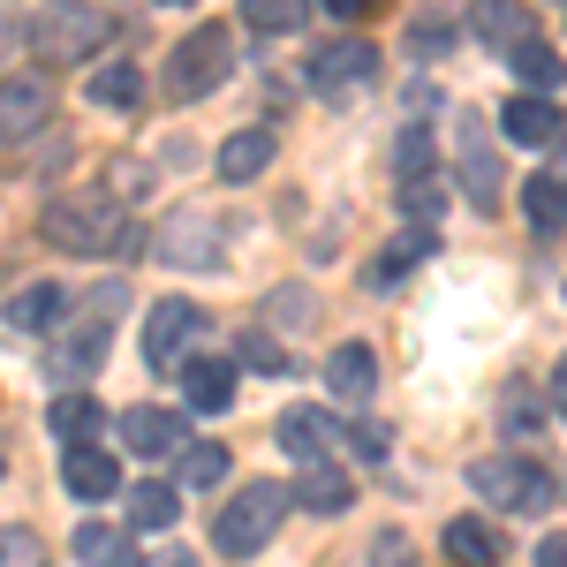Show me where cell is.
<instances>
[{
	"label": "cell",
	"instance_id": "1",
	"mask_svg": "<svg viewBox=\"0 0 567 567\" xmlns=\"http://www.w3.org/2000/svg\"><path fill=\"white\" fill-rule=\"evenodd\" d=\"M45 243L53 250H76V258H99V250H130V219H122V197L114 189H61L45 205Z\"/></svg>",
	"mask_w": 567,
	"mask_h": 567
},
{
	"label": "cell",
	"instance_id": "2",
	"mask_svg": "<svg viewBox=\"0 0 567 567\" xmlns=\"http://www.w3.org/2000/svg\"><path fill=\"white\" fill-rule=\"evenodd\" d=\"M122 303H130V296H122V288L106 280V288L91 296L84 318H76V326H69V333H61V341L45 349V371H53L61 386H76V379H91V371L106 363V341H114V318H122Z\"/></svg>",
	"mask_w": 567,
	"mask_h": 567
},
{
	"label": "cell",
	"instance_id": "3",
	"mask_svg": "<svg viewBox=\"0 0 567 567\" xmlns=\"http://www.w3.org/2000/svg\"><path fill=\"white\" fill-rule=\"evenodd\" d=\"M280 515H288V484H250V492H235V499L219 507L213 545L227 553V560H250V553H265V545H272Z\"/></svg>",
	"mask_w": 567,
	"mask_h": 567
},
{
	"label": "cell",
	"instance_id": "4",
	"mask_svg": "<svg viewBox=\"0 0 567 567\" xmlns=\"http://www.w3.org/2000/svg\"><path fill=\"white\" fill-rule=\"evenodd\" d=\"M227 69H235V31L227 23H197L175 45V61H167V91L175 99H213L227 84Z\"/></svg>",
	"mask_w": 567,
	"mask_h": 567
},
{
	"label": "cell",
	"instance_id": "5",
	"mask_svg": "<svg viewBox=\"0 0 567 567\" xmlns=\"http://www.w3.org/2000/svg\"><path fill=\"white\" fill-rule=\"evenodd\" d=\"M371 84H379V45L371 39H326L310 53V91H318V99L349 106V99H363Z\"/></svg>",
	"mask_w": 567,
	"mask_h": 567
},
{
	"label": "cell",
	"instance_id": "6",
	"mask_svg": "<svg viewBox=\"0 0 567 567\" xmlns=\"http://www.w3.org/2000/svg\"><path fill=\"white\" fill-rule=\"evenodd\" d=\"M470 484H477V499H492L499 515H537V507H553V477L529 470V462H507V454L470 462Z\"/></svg>",
	"mask_w": 567,
	"mask_h": 567
},
{
	"label": "cell",
	"instance_id": "7",
	"mask_svg": "<svg viewBox=\"0 0 567 567\" xmlns=\"http://www.w3.org/2000/svg\"><path fill=\"white\" fill-rule=\"evenodd\" d=\"M114 39V23L91 8V0H45L39 16V45L53 53V61H84V53H99V45Z\"/></svg>",
	"mask_w": 567,
	"mask_h": 567
},
{
	"label": "cell",
	"instance_id": "8",
	"mask_svg": "<svg viewBox=\"0 0 567 567\" xmlns=\"http://www.w3.org/2000/svg\"><path fill=\"white\" fill-rule=\"evenodd\" d=\"M197 341H205V310L197 303H182V296L152 303V318H144V363H152V371H175Z\"/></svg>",
	"mask_w": 567,
	"mask_h": 567
},
{
	"label": "cell",
	"instance_id": "9",
	"mask_svg": "<svg viewBox=\"0 0 567 567\" xmlns=\"http://www.w3.org/2000/svg\"><path fill=\"white\" fill-rule=\"evenodd\" d=\"M454 136H462V182H470V205H477V213H492V205H499V159H492V130H484L477 114H462V122H454Z\"/></svg>",
	"mask_w": 567,
	"mask_h": 567
},
{
	"label": "cell",
	"instance_id": "10",
	"mask_svg": "<svg viewBox=\"0 0 567 567\" xmlns=\"http://www.w3.org/2000/svg\"><path fill=\"white\" fill-rule=\"evenodd\" d=\"M432 250H439V227H432V219H409V227L393 235L386 250L371 258V280H363V288H371V296H386V288H401V272H409V265H424Z\"/></svg>",
	"mask_w": 567,
	"mask_h": 567
},
{
	"label": "cell",
	"instance_id": "11",
	"mask_svg": "<svg viewBox=\"0 0 567 567\" xmlns=\"http://www.w3.org/2000/svg\"><path fill=\"white\" fill-rule=\"evenodd\" d=\"M61 318H69V288L61 280H31V288L8 296V333H23V341L31 333H53Z\"/></svg>",
	"mask_w": 567,
	"mask_h": 567
},
{
	"label": "cell",
	"instance_id": "12",
	"mask_svg": "<svg viewBox=\"0 0 567 567\" xmlns=\"http://www.w3.org/2000/svg\"><path fill=\"white\" fill-rule=\"evenodd\" d=\"M53 122V84L45 76H16L0 84V136H31Z\"/></svg>",
	"mask_w": 567,
	"mask_h": 567
},
{
	"label": "cell",
	"instance_id": "13",
	"mask_svg": "<svg viewBox=\"0 0 567 567\" xmlns=\"http://www.w3.org/2000/svg\"><path fill=\"white\" fill-rule=\"evenodd\" d=\"M326 386H333V401L363 409V401L379 393V355L363 349V341H341V349L326 355Z\"/></svg>",
	"mask_w": 567,
	"mask_h": 567
},
{
	"label": "cell",
	"instance_id": "14",
	"mask_svg": "<svg viewBox=\"0 0 567 567\" xmlns=\"http://www.w3.org/2000/svg\"><path fill=\"white\" fill-rule=\"evenodd\" d=\"M159 258L167 265H227V243H219V227L205 213H182L167 235H159Z\"/></svg>",
	"mask_w": 567,
	"mask_h": 567
},
{
	"label": "cell",
	"instance_id": "15",
	"mask_svg": "<svg viewBox=\"0 0 567 567\" xmlns=\"http://www.w3.org/2000/svg\"><path fill=\"white\" fill-rule=\"evenodd\" d=\"M296 507H310V515H349L355 484L341 477V462L333 454H318V462H303V477H296V492H288Z\"/></svg>",
	"mask_w": 567,
	"mask_h": 567
},
{
	"label": "cell",
	"instance_id": "16",
	"mask_svg": "<svg viewBox=\"0 0 567 567\" xmlns=\"http://www.w3.org/2000/svg\"><path fill=\"white\" fill-rule=\"evenodd\" d=\"M61 484H69L76 499H114V492H122V470H114V454H99L91 439H69V462H61Z\"/></svg>",
	"mask_w": 567,
	"mask_h": 567
},
{
	"label": "cell",
	"instance_id": "17",
	"mask_svg": "<svg viewBox=\"0 0 567 567\" xmlns=\"http://www.w3.org/2000/svg\"><path fill=\"white\" fill-rule=\"evenodd\" d=\"M470 31H477L492 53H515L523 39H537V23H529L523 0H477V8H470Z\"/></svg>",
	"mask_w": 567,
	"mask_h": 567
},
{
	"label": "cell",
	"instance_id": "18",
	"mask_svg": "<svg viewBox=\"0 0 567 567\" xmlns=\"http://www.w3.org/2000/svg\"><path fill=\"white\" fill-rule=\"evenodd\" d=\"M446 560H462V567H499V553H507V529L499 523H484V515H462V523H446Z\"/></svg>",
	"mask_w": 567,
	"mask_h": 567
},
{
	"label": "cell",
	"instance_id": "19",
	"mask_svg": "<svg viewBox=\"0 0 567 567\" xmlns=\"http://www.w3.org/2000/svg\"><path fill=\"white\" fill-rule=\"evenodd\" d=\"M76 560L84 567H136V529L130 523H76Z\"/></svg>",
	"mask_w": 567,
	"mask_h": 567
},
{
	"label": "cell",
	"instance_id": "20",
	"mask_svg": "<svg viewBox=\"0 0 567 567\" xmlns=\"http://www.w3.org/2000/svg\"><path fill=\"white\" fill-rule=\"evenodd\" d=\"M122 439H130L136 462H167V454L182 446V416H167V409H130Z\"/></svg>",
	"mask_w": 567,
	"mask_h": 567
},
{
	"label": "cell",
	"instance_id": "21",
	"mask_svg": "<svg viewBox=\"0 0 567 567\" xmlns=\"http://www.w3.org/2000/svg\"><path fill=\"white\" fill-rule=\"evenodd\" d=\"M280 446H288L296 462H318V454H333V446H341V424H333V416H318V409H288V416H280Z\"/></svg>",
	"mask_w": 567,
	"mask_h": 567
},
{
	"label": "cell",
	"instance_id": "22",
	"mask_svg": "<svg viewBox=\"0 0 567 567\" xmlns=\"http://www.w3.org/2000/svg\"><path fill=\"white\" fill-rule=\"evenodd\" d=\"M219 182H258L265 167H272V130H235L227 144H219Z\"/></svg>",
	"mask_w": 567,
	"mask_h": 567
},
{
	"label": "cell",
	"instance_id": "23",
	"mask_svg": "<svg viewBox=\"0 0 567 567\" xmlns=\"http://www.w3.org/2000/svg\"><path fill=\"white\" fill-rule=\"evenodd\" d=\"M182 386H189V409L219 416V409H235V363H219V355H197V363L182 371Z\"/></svg>",
	"mask_w": 567,
	"mask_h": 567
},
{
	"label": "cell",
	"instance_id": "24",
	"mask_svg": "<svg viewBox=\"0 0 567 567\" xmlns=\"http://www.w3.org/2000/svg\"><path fill=\"white\" fill-rule=\"evenodd\" d=\"M84 99H99L106 114H130V106H144V69L136 61H106V69H91Z\"/></svg>",
	"mask_w": 567,
	"mask_h": 567
},
{
	"label": "cell",
	"instance_id": "25",
	"mask_svg": "<svg viewBox=\"0 0 567 567\" xmlns=\"http://www.w3.org/2000/svg\"><path fill=\"white\" fill-rule=\"evenodd\" d=\"M227 446L219 439H197V446H175V477L189 484V492H213V484H227Z\"/></svg>",
	"mask_w": 567,
	"mask_h": 567
},
{
	"label": "cell",
	"instance_id": "26",
	"mask_svg": "<svg viewBox=\"0 0 567 567\" xmlns=\"http://www.w3.org/2000/svg\"><path fill=\"white\" fill-rule=\"evenodd\" d=\"M243 23H250L258 39H296L310 23V0H243Z\"/></svg>",
	"mask_w": 567,
	"mask_h": 567
},
{
	"label": "cell",
	"instance_id": "27",
	"mask_svg": "<svg viewBox=\"0 0 567 567\" xmlns=\"http://www.w3.org/2000/svg\"><path fill=\"white\" fill-rule=\"evenodd\" d=\"M499 130L515 136V144H545V136H553V99H537V91L507 99V106H499Z\"/></svg>",
	"mask_w": 567,
	"mask_h": 567
},
{
	"label": "cell",
	"instance_id": "28",
	"mask_svg": "<svg viewBox=\"0 0 567 567\" xmlns=\"http://www.w3.org/2000/svg\"><path fill=\"white\" fill-rule=\"evenodd\" d=\"M507 61H515V76H523L529 91H560V84H567V61H560V53H553L545 39H523L515 53H507Z\"/></svg>",
	"mask_w": 567,
	"mask_h": 567
},
{
	"label": "cell",
	"instance_id": "29",
	"mask_svg": "<svg viewBox=\"0 0 567 567\" xmlns=\"http://www.w3.org/2000/svg\"><path fill=\"white\" fill-rule=\"evenodd\" d=\"M175 515H182L175 484H136V492H130V529H167Z\"/></svg>",
	"mask_w": 567,
	"mask_h": 567
},
{
	"label": "cell",
	"instance_id": "30",
	"mask_svg": "<svg viewBox=\"0 0 567 567\" xmlns=\"http://www.w3.org/2000/svg\"><path fill=\"white\" fill-rule=\"evenodd\" d=\"M523 205H529V227L537 235H553V227H567V197H560V175H537L523 189Z\"/></svg>",
	"mask_w": 567,
	"mask_h": 567
},
{
	"label": "cell",
	"instance_id": "31",
	"mask_svg": "<svg viewBox=\"0 0 567 567\" xmlns=\"http://www.w3.org/2000/svg\"><path fill=\"white\" fill-rule=\"evenodd\" d=\"M401 213H409V219H432V227H439V213H446V182H439V167H432V175H409V182H401Z\"/></svg>",
	"mask_w": 567,
	"mask_h": 567
},
{
	"label": "cell",
	"instance_id": "32",
	"mask_svg": "<svg viewBox=\"0 0 567 567\" xmlns=\"http://www.w3.org/2000/svg\"><path fill=\"white\" fill-rule=\"evenodd\" d=\"M432 167H439V144H432V130H401V144H393V182L432 175Z\"/></svg>",
	"mask_w": 567,
	"mask_h": 567
},
{
	"label": "cell",
	"instance_id": "33",
	"mask_svg": "<svg viewBox=\"0 0 567 567\" xmlns=\"http://www.w3.org/2000/svg\"><path fill=\"white\" fill-rule=\"evenodd\" d=\"M53 432H61V439H91V432H99V401H84V393L53 401Z\"/></svg>",
	"mask_w": 567,
	"mask_h": 567
},
{
	"label": "cell",
	"instance_id": "34",
	"mask_svg": "<svg viewBox=\"0 0 567 567\" xmlns=\"http://www.w3.org/2000/svg\"><path fill=\"white\" fill-rule=\"evenodd\" d=\"M371 567H416V545H409L401 529H379V545H371Z\"/></svg>",
	"mask_w": 567,
	"mask_h": 567
},
{
	"label": "cell",
	"instance_id": "35",
	"mask_svg": "<svg viewBox=\"0 0 567 567\" xmlns=\"http://www.w3.org/2000/svg\"><path fill=\"white\" fill-rule=\"evenodd\" d=\"M0 567H39V537L31 529H0Z\"/></svg>",
	"mask_w": 567,
	"mask_h": 567
},
{
	"label": "cell",
	"instance_id": "36",
	"mask_svg": "<svg viewBox=\"0 0 567 567\" xmlns=\"http://www.w3.org/2000/svg\"><path fill=\"white\" fill-rule=\"evenodd\" d=\"M499 416H507V432H537V424H545V409H537V401H529L523 386L507 393V409H499Z\"/></svg>",
	"mask_w": 567,
	"mask_h": 567
},
{
	"label": "cell",
	"instance_id": "37",
	"mask_svg": "<svg viewBox=\"0 0 567 567\" xmlns=\"http://www.w3.org/2000/svg\"><path fill=\"white\" fill-rule=\"evenodd\" d=\"M243 363H250V371H288V349H272L265 333H250V341H243Z\"/></svg>",
	"mask_w": 567,
	"mask_h": 567
},
{
	"label": "cell",
	"instance_id": "38",
	"mask_svg": "<svg viewBox=\"0 0 567 567\" xmlns=\"http://www.w3.org/2000/svg\"><path fill=\"white\" fill-rule=\"evenodd\" d=\"M23 39H31V16L0 0V53H16V45H23Z\"/></svg>",
	"mask_w": 567,
	"mask_h": 567
},
{
	"label": "cell",
	"instance_id": "39",
	"mask_svg": "<svg viewBox=\"0 0 567 567\" xmlns=\"http://www.w3.org/2000/svg\"><path fill=\"white\" fill-rule=\"evenodd\" d=\"M416 53H424V61H432V53H446V23H439V16H424V23H416Z\"/></svg>",
	"mask_w": 567,
	"mask_h": 567
},
{
	"label": "cell",
	"instance_id": "40",
	"mask_svg": "<svg viewBox=\"0 0 567 567\" xmlns=\"http://www.w3.org/2000/svg\"><path fill=\"white\" fill-rule=\"evenodd\" d=\"M144 182H152V175H144L136 159H122V167H114V197H130V189H136V197H144Z\"/></svg>",
	"mask_w": 567,
	"mask_h": 567
},
{
	"label": "cell",
	"instance_id": "41",
	"mask_svg": "<svg viewBox=\"0 0 567 567\" xmlns=\"http://www.w3.org/2000/svg\"><path fill=\"white\" fill-rule=\"evenodd\" d=\"M379 0H326V16H341V23H355V16H371Z\"/></svg>",
	"mask_w": 567,
	"mask_h": 567
},
{
	"label": "cell",
	"instance_id": "42",
	"mask_svg": "<svg viewBox=\"0 0 567 567\" xmlns=\"http://www.w3.org/2000/svg\"><path fill=\"white\" fill-rule=\"evenodd\" d=\"M537 567H567V537H545L537 545Z\"/></svg>",
	"mask_w": 567,
	"mask_h": 567
},
{
	"label": "cell",
	"instance_id": "43",
	"mask_svg": "<svg viewBox=\"0 0 567 567\" xmlns=\"http://www.w3.org/2000/svg\"><path fill=\"white\" fill-rule=\"evenodd\" d=\"M553 416L567 424V355H560V371H553Z\"/></svg>",
	"mask_w": 567,
	"mask_h": 567
},
{
	"label": "cell",
	"instance_id": "44",
	"mask_svg": "<svg viewBox=\"0 0 567 567\" xmlns=\"http://www.w3.org/2000/svg\"><path fill=\"white\" fill-rule=\"evenodd\" d=\"M144 567H197V553H182V545H175V553H159V560H144Z\"/></svg>",
	"mask_w": 567,
	"mask_h": 567
},
{
	"label": "cell",
	"instance_id": "45",
	"mask_svg": "<svg viewBox=\"0 0 567 567\" xmlns=\"http://www.w3.org/2000/svg\"><path fill=\"white\" fill-rule=\"evenodd\" d=\"M545 144H560V152H567V114H553V136H545Z\"/></svg>",
	"mask_w": 567,
	"mask_h": 567
},
{
	"label": "cell",
	"instance_id": "46",
	"mask_svg": "<svg viewBox=\"0 0 567 567\" xmlns=\"http://www.w3.org/2000/svg\"><path fill=\"white\" fill-rule=\"evenodd\" d=\"M167 8H182V0H167Z\"/></svg>",
	"mask_w": 567,
	"mask_h": 567
},
{
	"label": "cell",
	"instance_id": "47",
	"mask_svg": "<svg viewBox=\"0 0 567 567\" xmlns=\"http://www.w3.org/2000/svg\"><path fill=\"white\" fill-rule=\"evenodd\" d=\"M560 197H567V182H560Z\"/></svg>",
	"mask_w": 567,
	"mask_h": 567
}]
</instances>
